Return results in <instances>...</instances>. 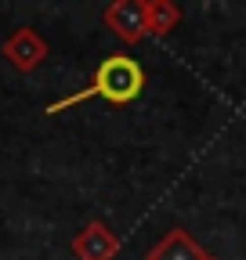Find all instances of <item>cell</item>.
Returning a JSON list of instances; mask_svg holds the SVG:
<instances>
[{"instance_id": "cell-1", "label": "cell", "mask_w": 246, "mask_h": 260, "mask_svg": "<svg viewBox=\"0 0 246 260\" xmlns=\"http://www.w3.org/2000/svg\"><path fill=\"white\" fill-rule=\"evenodd\" d=\"M141 87H145V69L134 58H127V54H109L95 69V76H90V87H83V90H76L69 98H62V102L47 105V116L69 109V105H80L83 98H105L109 105H127V102H134V98L141 94Z\"/></svg>"}, {"instance_id": "cell-2", "label": "cell", "mask_w": 246, "mask_h": 260, "mask_svg": "<svg viewBox=\"0 0 246 260\" xmlns=\"http://www.w3.org/2000/svg\"><path fill=\"white\" fill-rule=\"evenodd\" d=\"M4 51L15 58V65H22V69H29V65H37V61L44 58V44H40L29 29H22L15 40H8V47H4Z\"/></svg>"}]
</instances>
